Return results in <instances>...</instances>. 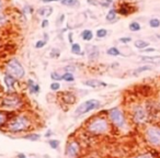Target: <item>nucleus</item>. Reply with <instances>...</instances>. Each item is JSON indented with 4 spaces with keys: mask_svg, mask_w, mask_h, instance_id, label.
<instances>
[{
    "mask_svg": "<svg viewBox=\"0 0 160 158\" xmlns=\"http://www.w3.org/2000/svg\"><path fill=\"white\" fill-rule=\"evenodd\" d=\"M35 123L32 116L28 113H19L14 114L10 120L8 121L5 130L6 132L13 135H21L23 133L30 132L34 128Z\"/></svg>",
    "mask_w": 160,
    "mask_h": 158,
    "instance_id": "nucleus-1",
    "label": "nucleus"
},
{
    "mask_svg": "<svg viewBox=\"0 0 160 158\" xmlns=\"http://www.w3.org/2000/svg\"><path fill=\"white\" fill-rule=\"evenodd\" d=\"M111 125L108 116L97 114L86 122V132L93 136L106 135L111 131Z\"/></svg>",
    "mask_w": 160,
    "mask_h": 158,
    "instance_id": "nucleus-2",
    "label": "nucleus"
},
{
    "mask_svg": "<svg viewBox=\"0 0 160 158\" xmlns=\"http://www.w3.org/2000/svg\"><path fill=\"white\" fill-rule=\"evenodd\" d=\"M24 107V101L20 95L14 92L8 93L0 100V109L9 112H14Z\"/></svg>",
    "mask_w": 160,
    "mask_h": 158,
    "instance_id": "nucleus-3",
    "label": "nucleus"
},
{
    "mask_svg": "<svg viewBox=\"0 0 160 158\" xmlns=\"http://www.w3.org/2000/svg\"><path fill=\"white\" fill-rule=\"evenodd\" d=\"M106 116L110 120L112 126H115L118 130H124L127 126V120L120 107H113L106 111Z\"/></svg>",
    "mask_w": 160,
    "mask_h": 158,
    "instance_id": "nucleus-4",
    "label": "nucleus"
},
{
    "mask_svg": "<svg viewBox=\"0 0 160 158\" xmlns=\"http://www.w3.org/2000/svg\"><path fill=\"white\" fill-rule=\"evenodd\" d=\"M102 107V103L98 99H89V100L85 101V102L80 103L75 110V116H82L85 114L95 111L98 109H100Z\"/></svg>",
    "mask_w": 160,
    "mask_h": 158,
    "instance_id": "nucleus-5",
    "label": "nucleus"
},
{
    "mask_svg": "<svg viewBox=\"0 0 160 158\" xmlns=\"http://www.w3.org/2000/svg\"><path fill=\"white\" fill-rule=\"evenodd\" d=\"M6 71H7V74H9V75L13 76L18 80L23 79L25 76L24 67H23L22 64L18 59H15V58H12V59L7 62V64H6Z\"/></svg>",
    "mask_w": 160,
    "mask_h": 158,
    "instance_id": "nucleus-6",
    "label": "nucleus"
},
{
    "mask_svg": "<svg viewBox=\"0 0 160 158\" xmlns=\"http://www.w3.org/2000/svg\"><path fill=\"white\" fill-rule=\"evenodd\" d=\"M145 138L150 145L160 147V128L150 125L145 130Z\"/></svg>",
    "mask_w": 160,
    "mask_h": 158,
    "instance_id": "nucleus-7",
    "label": "nucleus"
},
{
    "mask_svg": "<svg viewBox=\"0 0 160 158\" xmlns=\"http://www.w3.org/2000/svg\"><path fill=\"white\" fill-rule=\"evenodd\" d=\"M130 116H132L134 123L143 124L147 120L148 113L142 104H134L132 107V110H130Z\"/></svg>",
    "mask_w": 160,
    "mask_h": 158,
    "instance_id": "nucleus-8",
    "label": "nucleus"
},
{
    "mask_svg": "<svg viewBox=\"0 0 160 158\" xmlns=\"http://www.w3.org/2000/svg\"><path fill=\"white\" fill-rule=\"evenodd\" d=\"M81 144L78 140H69L66 144L65 156L66 158H78L81 154Z\"/></svg>",
    "mask_w": 160,
    "mask_h": 158,
    "instance_id": "nucleus-9",
    "label": "nucleus"
},
{
    "mask_svg": "<svg viewBox=\"0 0 160 158\" xmlns=\"http://www.w3.org/2000/svg\"><path fill=\"white\" fill-rule=\"evenodd\" d=\"M14 114L15 113L13 112H9V111H5L0 109V130H2V128H6L8 121L10 120Z\"/></svg>",
    "mask_w": 160,
    "mask_h": 158,
    "instance_id": "nucleus-10",
    "label": "nucleus"
},
{
    "mask_svg": "<svg viewBox=\"0 0 160 158\" xmlns=\"http://www.w3.org/2000/svg\"><path fill=\"white\" fill-rule=\"evenodd\" d=\"M18 79H15L13 76L9 75V74H6L5 75V78H3V81H5V85L7 87V90H8V93L12 92L14 90V85L17 83Z\"/></svg>",
    "mask_w": 160,
    "mask_h": 158,
    "instance_id": "nucleus-11",
    "label": "nucleus"
},
{
    "mask_svg": "<svg viewBox=\"0 0 160 158\" xmlns=\"http://www.w3.org/2000/svg\"><path fill=\"white\" fill-rule=\"evenodd\" d=\"M83 85L88 86L90 88H100V87H106V83L104 81H101L99 79H89V80L83 81Z\"/></svg>",
    "mask_w": 160,
    "mask_h": 158,
    "instance_id": "nucleus-12",
    "label": "nucleus"
},
{
    "mask_svg": "<svg viewBox=\"0 0 160 158\" xmlns=\"http://www.w3.org/2000/svg\"><path fill=\"white\" fill-rule=\"evenodd\" d=\"M62 100L66 103V104H74L76 103L77 101V98H76V95H74L73 92H69V91H66L62 95Z\"/></svg>",
    "mask_w": 160,
    "mask_h": 158,
    "instance_id": "nucleus-13",
    "label": "nucleus"
},
{
    "mask_svg": "<svg viewBox=\"0 0 160 158\" xmlns=\"http://www.w3.org/2000/svg\"><path fill=\"white\" fill-rule=\"evenodd\" d=\"M140 59L148 64H153V65H159L160 64V55L156 56H140Z\"/></svg>",
    "mask_w": 160,
    "mask_h": 158,
    "instance_id": "nucleus-14",
    "label": "nucleus"
},
{
    "mask_svg": "<svg viewBox=\"0 0 160 158\" xmlns=\"http://www.w3.org/2000/svg\"><path fill=\"white\" fill-rule=\"evenodd\" d=\"M26 83H28V89L31 95H38V93H40V90H41L40 86H38V83H35L32 79H29Z\"/></svg>",
    "mask_w": 160,
    "mask_h": 158,
    "instance_id": "nucleus-15",
    "label": "nucleus"
},
{
    "mask_svg": "<svg viewBox=\"0 0 160 158\" xmlns=\"http://www.w3.org/2000/svg\"><path fill=\"white\" fill-rule=\"evenodd\" d=\"M41 137H42V135L40 133H38V132H30V133L24 134L22 136V138H24L26 140H30V142H38V140H41Z\"/></svg>",
    "mask_w": 160,
    "mask_h": 158,
    "instance_id": "nucleus-16",
    "label": "nucleus"
},
{
    "mask_svg": "<svg viewBox=\"0 0 160 158\" xmlns=\"http://www.w3.org/2000/svg\"><path fill=\"white\" fill-rule=\"evenodd\" d=\"M91 51H88V57H89V59L91 60H94L97 59L98 57H99V50H98L97 46H91L90 47Z\"/></svg>",
    "mask_w": 160,
    "mask_h": 158,
    "instance_id": "nucleus-17",
    "label": "nucleus"
},
{
    "mask_svg": "<svg viewBox=\"0 0 160 158\" xmlns=\"http://www.w3.org/2000/svg\"><path fill=\"white\" fill-rule=\"evenodd\" d=\"M134 46H135L136 48H138V50L144 51L145 48L149 47V43L144 40H136L135 42H134Z\"/></svg>",
    "mask_w": 160,
    "mask_h": 158,
    "instance_id": "nucleus-18",
    "label": "nucleus"
},
{
    "mask_svg": "<svg viewBox=\"0 0 160 158\" xmlns=\"http://www.w3.org/2000/svg\"><path fill=\"white\" fill-rule=\"evenodd\" d=\"M80 35H81L82 40L86 41V42H90V41L93 38V33L91 30H83Z\"/></svg>",
    "mask_w": 160,
    "mask_h": 158,
    "instance_id": "nucleus-19",
    "label": "nucleus"
},
{
    "mask_svg": "<svg viewBox=\"0 0 160 158\" xmlns=\"http://www.w3.org/2000/svg\"><path fill=\"white\" fill-rule=\"evenodd\" d=\"M118 12L121 13V14L123 15H127L130 14V12H132V10H130V7L128 3H122V5L120 6V9H118Z\"/></svg>",
    "mask_w": 160,
    "mask_h": 158,
    "instance_id": "nucleus-20",
    "label": "nucleus"
},
{
    "mask_svg": "<svg viewBox=\"0 0 160 158\" xmlns=\"http://www.w3.org/2000/svg\"><path fill=\"white\" fill-rule=\"evenodd\" d=\"M38 13L40 15H43V17L47 18V17H50V15L53 13V8H50V7H47V8H40V9L38 10Z\"/></svg>",
    "mask_w": 160,
    "mask_h": 158,
    "instance_id": "nucleus-21",
    "label": "nucleus"
},
{
    "mask_svg": "<svg viewBox=\"0 0 160 158\" xmlns=\"http://www.w3.org/2000/svg\"><path fill=\"white\" fill-rule=\"evenodd\" d=\"M149 70H153V66L151 65H144L142 66V67H138L137 69L134 70V73H133V75H139V74L144 73V71H149Z\"/></svg>",
    "mask_w": 160,
    "mask_h": 158,
    "instance_id": "nucleus-22",
    "label": "nucleus"
},
{
    "mask_svg": "<svg viewBox=\"0 0 160 158\" xmlns=\"http://www.w3.org/2000/svg\"><path fill=\"white\" fill-rule=\"evenodd\" d=\"M105 19H106L108 22H114V21L118 20V18H116V10L115 9H110V11L108 12Z\"/></svg>",
    "mask_w": 160,
    "mask_h": 158,
    "instance_id": "nucleus-23",
    "label": "nucleus"
},
{
    "mask_svg": "<svg viewBox=\"0 0 160 158\" xmlns=\"http://www.w3.org/2000/svg\"><path fill=\"white\" fill-rule=\"evenodd\" d=\"M62 79L66 83H74L75 81V76L73 73H69V71H66L65 74L62 75Z\"/></svg>",
    "mask_w": 160,
    "mask_h": 158,
    "instance_id": "nucleus-24",
    "label": "nucleus"
},
{
    "mask_svg": "<svg viewBox=\"0 0 160 158\" xmlns=\"http://www.w3.org/2000/svg\"><path fill=\"white\" fill-rule=\"evenodd\" d=\"M47 143L52 149H58L60 146V140H55V138H50V140H47Z\"/></svg>",
    "mask_w": 160,
    "mask_h": 158,
    "instance_id": "nucleus-25",
    "label": "nucleus"
},
{
    "mask_svg": "<svg viewBox=\"0 0 160 158\" xmlns=\"http://www.w3.org/2000/svg\"><path fill=\"white\" fill-rule=\"evenodd\" d=\"M128 29H130L132 32H138V31L142 30V25L138 22H136V21H133V22H130V25H128Z\"/></svg>",
    "mask_w": 160,
    "mask_h": 158,
    "instance_id": "nucleus-26",
    "label": "nucleus"
},
{
    "mask_svg": "<svg viewBox=\"0 0 160 158\" xmlns=\"http://www.w3.org/2000/svg\"><path fill=\"white\" fill-rule=\"evenodd\" d=\"M71 53L75 54V55H81L82 52H81V46L78 43H74L71 44Z\"/></svg>",
    "mask_w": 160,
    "mask_h": 158,
    "instance_id": "nucleus-27",
    "label": "nucleus"
},
{
    "mask_svg": "<svg viewBox=\"0 0 160 158\" xmlns=\"http://www.w3.org/2000/svg\"><path fill=\"white\" fill-rule=\"evenodd\" d=\"M106 54L109 56H113V57H116V56L121 55V51L118 50V47H110L108 51H106Z\"/></svg>",
    "mask_w": 160,
    "mask_h": 158,
    "instance_id": "nucleus-28",
    "label": "nucleus"
},
{
    "mask_svg": "<svg viewBox=\"0 0 160 158\" xmlns=\"http://www.w3.org/2000/svg\"><path fill=\"white\" fill-rule=\"evenodd\" d=\"M60 2H62V5L67 6V7H76V6L79 5L78 0H62Z\"/></svg>",
    "mask_w": 160,
    "mask_h": 158,
    "instance_id": "nucleus-29",
    "label": "nucleus"
},
{
    "mask_svg": "<svg viewBox=\"0 0 160 158\" xmlns=\"http://www.w3.org/2000/svg\"><path fill=\"white\" fill-rule=\"evenodd\" d=\"M149 26L153 29H158L160 28V20L158 18H153L149 20Z\"/></svg>",
    "mask_w": 160,
    "mask_h": 158,
    "instance_id": "nucleus-30",
    "label": "nucleus"
},
{
    "mask_svg": "<svg viewBox=\"0 0 160 158\" xmlns=\"http://www.w3.org/2000/svg\"><path fill=\"white\" fill-rule=\"evenodd\" d=\"M95 35H97V38H103L108 35V30H105V29H99V30L97 31V33H95Z\"/></svg>",
    "mask_w": 160,
    "mask_h": 158,
    "instance_id": "nucleus-31",
    "label": "nucleus"
},
{
    "mask_svg": "<svg viewBox=\"0 0 160 158\" xmlns=\"http://www.w3.org/2000/svg\"><path fill=\"white\" fill-rule=\"evenodd\" d=\"M50 78H52L54 81L63 80V79H62V75H60V74H58L57 71H52V73H50Z\"/></svg>",
    "mask_w": 160,
    "mask_h": 158,
    "instance_id": "nucleus-32",
    "label": "nucleus"
},
{
    "mask_svg": "<svg viewBox=\"0 0 160 158\" xmlns=\"http://www.w3.org/2000/svg\"><path fill=\"white\" fill-rule=\"evenodd\" d=\"M50 88L52 91H58L60 89V83H58V81H54V83H50Z\"/></svg>",
    "mask_w": 160,
    "mask_h": 158,
    "instance_id": "nucleus-33",
    "label": "nucleus"
},
{
    "mask_svg": "<svg viewBox=\"0 0 160 158\" xmlns=\"http://www.w3.org/2000/svg\"><path fill=\"white\" fill-rule=\"evenodd\" d=\"M46 45V41L45 40H40V41H38V42L35 43V48H43L44 46Z\"/></svg>",
    "mask_w": 160,
    "mask_h": 158,
    "instance_id": "nucleus-34",
    "label": "nucleus"
},
{
    "mask_svg": "<svg viewBox=\"0 0 160 158\" xmlns=\"http://www.w3.org/2000/svg\"><path fill=\"white\" fill-rule=\"evenodd\" d=\"M112 2H113V0H101L100 5L102 6V7L108 8V7H110V6L112 5Z\"/></svg>",
    "mask_w": 160,
    "mask_h": 158,
    "instance_id": "nucleus-35",
    "label": "nucleus"
},
{
    "mask_svg": "<svg viewBox=\"0 0 160 158\" xmlns=\"http://www.w3.org/2000/svg\"><path fill=\"white\" fill-rule=\"evenodd\" d=\"M50 53H52V54H50V56H52V57H54V58L59 57V55H60V51L57 50V48H53Z\"/></svg>",
    "mask_w": 160,
    "mask_h": 158,
    "instance_id": "nucleus-36",
    "label": "nucleus"
},
{
    "mask_svg": "<svg viewBox=\"0 0 160 158\" xmlns=\"http://www.w3.org/2000/svg\"><path fill=\"white\" fill-rule=\"evenodd\" d=\"M118 41H120V42L122 43V44H128V43H130V41H132V38H128V36L126 38V36H125V38H121Z\"/></svg>",
    "mask_w": 160,
    "mask_h": 158,
    "instance_id": "nucleus-37",
    "label": "nucleus"
},
{
    "mask_svg": "<svg viewBox=\"0 0 160 158\" xmlns=\"http://www.w3.org/2000/svg\"><path fill=\"white\" fill-rule=\"evenodd\" d=\"M65 70L66 71H69V73H74L76 70V67L75 66H73V65H69V66H67V67L65 68Z\"/></svg>",
    "mask_w": 160,
    "mask_h": 158,
    "instance_id": "nucleus-38",
    "label": "nucleus"
},
{
    "mask_svg": "<svg viewBox=\"0 0 160 158\" xmlns=\"http://www.w3.org/2000/svg\"><path fill=\"white\" fill-rule=\"evenodd\" d=\"M52 135H53V132L50 130H48L47 132H46L45 134H44V137L45 138H48V140H50V137H52Z\"/></svg>",
    "mask_w": 160,
    "mask_h": 158,
    "instance_id": "nucleus-39",
    "label": "nucleus"
},
{
    "mask_svg": "<svg viewBox=\"0 0 160 158\" xmlns=\"http://www.w3.org/2000/svg\"><path fill=\"white\" fill-rule=\"evenodd\" d=\"M154 52H156V48L154 47H147L144 50V53H154Z\"/></svg>",
    "mask_w": 160,
    "mask_h": 158,
    "instance_id": "nucleus-40",
    "label": "nucleus"
},
{
    "mask_svg": "<svg viewBox=\"0 0 160 158\" xmlns=\"http://www.w3.org/2000/svg\"><path fill=\"white\" fill-rule=\"evenodd\" d=\"M48 24H50V22H48L47 19H45V20H43V21H42V24H41V25H42V28H46V26H47Z\"/></svg>",
    "mask_w": 160,
    "mask_h": 158,
    "instance_id": "nucleus-41",
    "label": "nucleus"
},
{
    "mask_svg": "<svg viewBox=\"0 0 160 158\" xmlns=\"http://www.w3.org/2000/svg\"><path fill=\"white\" fill-rule=\"evenodd\" d=\"M17 158H28V157H26V155L24 153H18Z\"/></svg>",
    "mask_w": 160,
    "mask_h": 158,
    "instance_id": "nucleus-42",
    "label": "nucleus"
},
{
    "mask_svg": "<svg viewBox=\"0 0 160 158\" xmlns=\"http://www.w3.org/2000/svg\"><path fill=\"white\" fill-rule=\"evenodd\" d=\"M135 158H153L150 155H147V154H145V155H139V156H137V157H135Z\"/></svg>",
    "mask_w": 160,
    "mask_h": 158,
    "instance_id": "nucleus-43",
    "label": "nucleus"
},
{
    "mask_svg": "<svg viewBox=\"0 0 160 158\" xmlns=\"http://www.w3.org/2000/svg\"><path fill=\"white\" fill-rule=\"evenodd\" d=\"M68 40H69L70 44H74V41H73V33H69V34H68Z\"/></svg>",
    "mask_w": 160,
    "mask_h": 158,
    "instance_id": "nucleus-44",
    "label": "nucleus"
},
{
    "mask_svg": "<svg viewBox=\"0 0 160 158\" xmlns=\"http://www.w3.org/2000/svg\"><path fill=\"white\" fill-rule=\"evenodd\" d=\"M87 1L90 3V5H93V6H98V5H99V2H98V1H93V0H87Z\"/></svg>",
    "mask_w": 160,
    "mask_h": 158,
    "instance_id": "nucleus-45",
    "label": "nucleus"
},
{
    "mask_svg": "<svg viewBox=\"0 0 160 158\" xmlns=\"http://www.w3.org/2000/svg\"><path fill=\"white\" fill-rule=\"evenodd\" d=\"M41 1H43V2H45V3H48V2H54V1H62V0H41Z\"/></svg>",
    "mask_w": 160,
    "mask_h": 158,
    "instance_id": "nucleus-46",
    "label": "nucleus"
},
{
    "mask_svg": "<svg viewBox=\"0 0 160 158\" xmlns=\"http://www.w3.org/2000/svg\"><path fill=\"white\" fill-rule=\"evenodd\" d=\"M2 9V0H0V11Z\"/></svg>",
    "mask_w": 160,
    "mask_h": 158,
    "instance_id": "nucleus-47",
    "label": "nucleus"
}]
</instances>
